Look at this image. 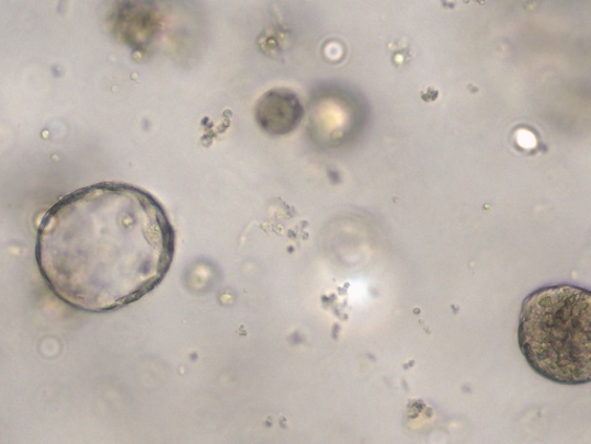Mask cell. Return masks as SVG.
I'll return each mask as SVG.
<instances>
[{
    "instance_id": "cell-1",
    "label": "cell",
    "mask_w": 591,
    "mask_h": 444,
    "mask_svg": "<svg viewBox=\"0 0 591 444\" xmlns=\"http://www.w3.org/2000/svg\"><path fill=\"white\" fill-rule=\"evenodd\" d=\"M177 231L162 204L135 185L77 190L43 217L36 262L59 300L90 312L135 304L166 278Z\"/></svg>"
},
{
    "instance_id": "cell-2",
    "label": "cell",
    "mask_w": 591,
    "mask_h": 444,
    "mask_svg": "<svg viewBox=\"0 0 591 444\" xmlns=\"http://www.w3.org/2000/svg\"><path fill=\"white\" fill-rule=\"evenodd\" d=\"M591 293L573 285L542 287L522 304L518 340L530 366L566 386L591 379Z\"/></svg>"
},
{
    "instance_id": "cell-3",
    "label": "cell",
    "mask_w": 591,
    "mask_h": 444,
    "mask_svg": "<svg viewBox=\"0 0 591 444\" xmlns=\"http://www.w3.org/2000/svg\"><path fill=\"white\" fill-rule=\"evenodd\" d=\"M258 122L271 134L292 132L302 118V105L291 93L270 92L258 105Z\"/></svg>"
},
{
    "instance_id": "cell-4",
    "label": "cell",
    "mask_w": 591,
    "mask_h": 444,
    "mask_svg": "<svg viewBox=\"0 0 591 444\" xmlns=\"http://www.w3.org/2000/svg\"><path fill=\"white\" fill-rule=\"evenodd\" d=\"M397 58H398V61L394 62L396 67L408 65V59L411 58L410 48L409 47L398 48L397 52H394L393 60Z\"/></svg>"
},
{
    "instance_id": "cell-5",
    "label": "cell",
    "mask_w": 591,
    "mask_h": 444,
    "mask_svg": "<svg viewBox=\"0 0 591 444\" xmlns=\"http://www.w3.org/2000/svg\"><path fill=\"white\" fill-rule=\"evenodd\" d=\"M437 96H440V92L432 88H429L427 92L422 93V100L425 102H433L437 99Z\"/></svg>"
}]
</instances>
